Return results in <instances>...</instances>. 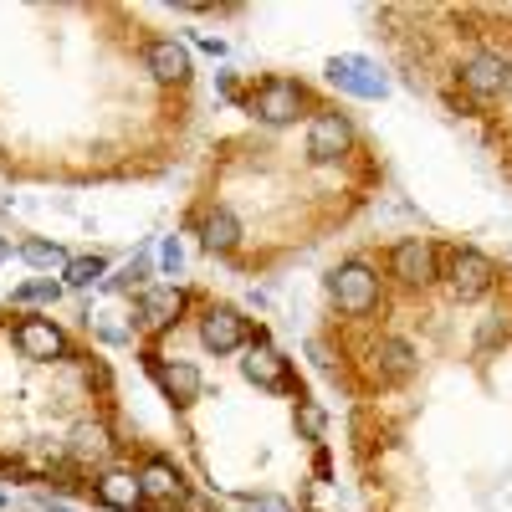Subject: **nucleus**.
Listing matches in <instances>:
<instances>
[{"label":"nucleus","mask_w":512,"mask_h":512,"mask_svg":"<svg viewBox=\"0 0 512 512\" xmlns=\"http://www.w3.org/2000/svg\"><path fill=\"white\" fill-rule=\"evenodd\" d=\"M16 349L26 359H62L67 354V338H62V328L52 318H26L16 328Z\"/></svg>","instance_id":"obj_7"},{"label":"nucleus","mask_w":512,"mask_h":512,"mask_svg":"<svg viewBox=\"0 0 512 512\" xmlns=\"http://www.w3.org/2000/svg\"><path fill=\"white\" fill-rule=\"evenodd\" d=\"M461 82H466L477 98H497L507 82H512V67H507L502 57H492V52H477L472 62L461 67Z\"/></svg>","instance_id":"obj_9"},{"label":"nucleus","mask_w":512,"mask_h":512,"mask_svg":"<svg viewBox=\"0 0 512 512\" xmlns=\"http://www.w3.org/2000/svg\"><path fill=\"white\" fill-rule=\"evenodd\" d=\"M98 502L113 507V512H134V507L144 502V482L128 477V472H108V477L98 482Z\"/></svg>","instance_id":"obj_14"},{"label":"nucleus","mask_w":512,"mask_h":512,"mask_svg":"<svg viewBox=\"0 0 512 512\" xmlns=\"http://www.w3.org/2000/svg\"><path fill=\"white\" fill-rule=\"evenodd\" d=\"M0 507H6V492H0Z\"/></svg>","instance_id":"obj_28"},{"label":"nucleus","mask_w":512,"mask_h":512,"mask_svg":"<svg viewBox=\"0 0 512 512\" xmlns=\"http://www.w3.org/2000/svg\"><path fill=\"white\" fill-rule=\"evenodd\" d=\"M328 292L344 313H369L379 303V277L364 262H344V267L328 272Z\"/></svg>","instance_id":"obj_1"},{"label":"nucleus","mask_w":512,"mask_h":512,"mask_svg":"<svg viewBox=\"0 0 512 512\" xmlns=\"http://www.w3.org/2000/svg\"><path fill=\"white\" fill-rule=\"evenodd\" d=\"M62 297V287L52 282V277H41V282H26L21 292H16V303H57Z\"/></svg>","instance_id":"obj_21"},{"label":"nucleus","mask_w":512,"mask_h":512,"mask_svg":"<svg viewBox=\"0 0 512 512\" xmlns=\"http://www.w3.org/2000/svg\"><path fill=\"white\" fill-rule=\"evenodd\" d=\"M47 512H72V507H62V502H52V507H47Z\"/></svg>","instance_id":"obj_27"},{"label":"nucleus","mask_w":512,"mask_h":512,"mask_svg":"<svg viewBox=\"0 0 512 512\" xmlns=\"http://www.w3.org/2000/svg\"><path fill=\"white\" fill-rule=\"evenodd\" d=\"M144 497H185V482H180V472H175V466H169V461H149L144 466Z\"/></svg>","instance_id":"obj_16"},{"label":"nucleus","mask_w":512,"mask_h":512,"mask_svg":"<svg viewBox=\"0 0 512 512\" xmlns=\"http://www.w3.org/2000/svg\"><path fill=\"white\" fill-rule=\"evenodd\" d=\"M6 256H11V246H6V241H0V262H6Z\"/></svg>","instance_id":"obj_26"},{"label":"nucleus","mask_w":512,"mask_h":512,"mask_svg":"<svg viewBox=\"0 0 512 512\" xmlns=\"http://www.w3.org/2000/svg\"><path fill=\"white\" fill-rule=\"evenodd\" d=\"M103 272H108L103 256H72L67 262V282L72 287H93V282H103Z\"/></svg>","instance_id":"obj_19"},{"label":"nucleus","mask_w":512,"mask_h":512,"mask_svg":"<svg viewBox=\"0 0 512 512\" xmlns=\"http://www.w3.org/2000/svg\"><path fill=\"white\" fill-rule=\"evenodd\" d=\"M154 374H159V390L175 400V405H195V400H200V369H195V364L164 359V364H154Z\"/></svg>","instance_id":"obj_10"},{"label":"nucleus","mask_w":512,"mask_h":512,"mask_svg":"<svg viewBox=\"0 0 512 512\" xmlns=\"http://www.w3.org/2000/svg\"><path fill=\"white\" fill-rule=\"evenodd\" d=\"M200 344H205L210 354H236V349H246V318H241L236 308H205V318H200Z\"/></svg>","instance_id":"obj_3"},{"label":"nucleus","mask_w":512,"mask_h":512,"mask_svg":"<svg viewBox=\"0 0 512 512\" xmlns=\"http://www.w3.org/2000/svg\"><path fill=\"white\" fill-rule=\"evenodd\" d=\"M395 277L410 282V287H425V282L436 277V246L420 241V236L400 241V246H395Z\"/></svg>","instance_id":"obj_8"},{"label":"nucleus","mask_w":512,"mask_h":512,"mask_svg":"<svg viewBox=\"0 0 512 512\" xmlns=\"http://www.w3.org/2000/svg\"><path fill=\"white\" fill-rule=\"evenodd\" d=\"M256 118L262 123H292L297 113H303V88H297L292 77H272L262 93H256Z\"/></svg>","instance_id":"obj_5"},{"label":"nucleus","mask_w":512,"mask_h":512,"mask_svg":"<svg viewBox=\"0 0 512 512\" xmlns=\"http://www.w3.org/2000/svg\"><path fill=\"white\" fill-rule=\"evenodd\" d=\"M379 359H384V369H390V374H410V364H415L410 344H400V338H384V344H379Z\"/></svg>","instance_id":"obj_20"},{"label":"nucleus","mask_w":512,"mask_h":512,"mask_svg":"<svg viewBox=\"0 0 512 512\" xmlns=\"http://www.w3.org/2000/svg\"><path fill=\"white\" fill-rule=\"evenodd\" d=\"M241 507H246V512H297L287 497H272V492H246Z\"/></svg>","instance_id":"obj_23"},{"label":"nucleus","mask_w":512,"mask_h":512,"mask_svg":"<svg viewBox=\"0 0 512 512\" xmlns=\"http://www.w3.org/2000/svg\"><path fill=\"white\" fill-rule=\"evenodd\" d=\"M144 272H149V256H134V262H128V267H123V272H118L108 287H134V282H144Z\"/></svg>","instance_id":"obj_25"},{"label":"nucleus","mask_w":512,"mask_h":512,"mask_svg":"<svg viewBox=\"0 0 512 512\" xmlns=\"http://www.w3.org/2000/svg\"><path fill=\"white\" fill-rule=\"evenodd\" d=\"M323 425H328V415L318 405H297V431H303L308 441H323Z\"/></svg>","instance_id":"obj_22"},{"label":"nucleus","mask_w":512,"mask_h":512,"mask_svg":"<svg viewBox=\"0 0 512 512\" xmlns=\"http://www.w3.org/2000/svg\"><path fill=\"white\" fill-rule=\"evenodd\" d=\"M149 72H154L159 82H185V77H190V52L180 47L175 36H159L154 47H149Z\"/></svg>","instance_id":"obj_13"},{"label":"nucleus","mask_w":512,"mask_h":512,"mask_svg":"<svg viewBox=\"0 0 512 512\" xmlns=\"http://www.w3.org/2000/svg\"><path fill=\"white\" fill-rule=\"evenodd\" d=\"M67 451H72L77 461H103V456H108V431H103V425H77Z\"/></svg>","instance_id":"obj_18"},{"label":"nucleus","mask_w":512,"mask_h":512,"mask_svg":"<svg viewBox=\"0 0 512 512\" xmlns=\"http://www.w3.org/2000/svg\"><path fill=\"white\" fill-rule=\"evenodd\" d=\"M21 262L36 272H67V251L57 241H26L21 246Z\"/></svg>","instance_id":"obj_17"},{"label":"nucleus","mask_w":512,"mask_h":512,"mask_svg":"<svg viewBox=\"0 0 512 512\" xmlns=\"http://www.w3.org/2000/svg\"><path fill=\"white\" fill-rule=\"evenodd\" d=\"M328 82H333V88H344V93H354V98H384V93H390V77H384L369 57H359V52L333 57L328 62Z\"/></svg>","instance_id":"obj_2"},{"label":"nucleus","mask_w":512,"mask_h":512,"mask_svg":"<svg viewBox=\"0 0 512 512\" xmlns=\"http://www.w3.org/2000/svg\"><path fill=\"white\" fill-rule=\"evenodd\" d=\"M159 267H164V277H180L185 251H180V241H175V236H164V246H159Z\"/></svg>","instance_id":"obj_24"},{"label":"nucleus","mask_w":512,"mask_h":512,"mask_svg":"<svg viewBox=\"0 0 512 512\" xmlns=\"http://www.w3.org/2000/svg\"><path fill=\"white\" fill-rule=\"evenodd\" d=\"M205 251H231L236 241H241V221L231 216V210L226 205H216V210H210V216H205Z\"/></svg>","instance_id":"obj_15"},{"label":"nucleus","mask_w":512,"mask_h":512,"mask_svg":"<svg viewBox=\"0 0 512 512\" xmlns=\"http://www.w3.org/2000/svg\"><path fill=\"white\" fill-rule=\"evenodd\" d=\"M446 277H451V292L461 297V303H472V297H482L492 287V262H487L482 251H456Z\"/></svg>","instance_id":"obj_6"},{"label":"nucleus","mask_w":512,"mask_h":512,"mask_svg":"<svg viewBox=\"0 0 512 512\" xmlns=\"http://www.w3.org/2000/svg\"><path fill=\"white\" fill-rule=\"evenodd\" d=\"M349 144H354V128H349L344 113H318V118H313V128H308V154H313L318 164H333L338 154H349Z\"/></svg>","instance_id":"obj_4"},{"label":"nucleus","mask_w":512,"mask_h":512,"mask_svg":"<svg viewBox=\"0 0 512 512\" xmlns=\"http://www.w3.org/2000/svg\"><path fill=\"white\" fill-rule=\"evenodd\" d=\"M241 374L251 384H262V390H282V384H287V359L272 344H251V354L241 359Z\"/></svg>","instance_id":"obj_11"},{"label":"nucleus","mask_w":512,"mask_h":512,"mask_svg":"<svg viewBox=\"0 0 512 512\" xmlns=\"http://www.w3.org/2000/svg\"><path fill=\"white\" fill-rule=\"evenodd\" d=\"M180 308H185V292L180 287H149L139 297V323L144 328H169V323L180 318Z\"/></svg>","instance_id":"obj_12"}]
</instances>
